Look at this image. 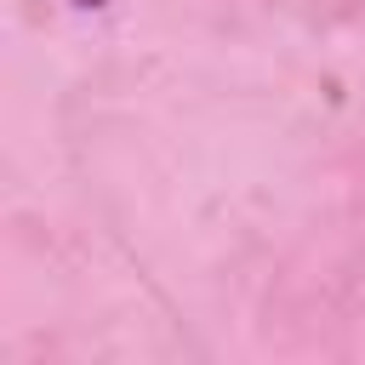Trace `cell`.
I'll use <instances>...</instances> for the list:
<instances>
[{
  "label": "cell",
  "instance_id": "cell-1",
  "mask_svg": "<svg viewBox=\"0 0 365 365\" xmlns=\"http://www.w3.org/2000/svg\"><path fill=\"white\" fill-rule=\"evenodd\" d=\"M68 6H80V11H97V6H108V0H68Z\"/></svg>",
  "mask_w": 365,
  "mask_h": 365
}]
</instances>
